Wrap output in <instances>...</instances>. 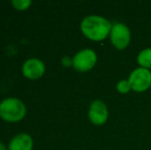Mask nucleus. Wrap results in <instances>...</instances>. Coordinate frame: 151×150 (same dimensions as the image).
Here are the masks:
<instances>
[{
    "instance_id": "obj_1",
    "label": "nucleus",
    "mask_w": 151,
    "mask_h": 150,
    "mask_svg": "<svg viewBox=\"0 0 151 150\" xmlns=\"http://www.w3.org/2000/svg\"><path fill=\"white\" fill-rule=\"evenodd\" d=\"M112 23L101 16L91 14L80 23V30L86 38L93 41H102L110 35Z\"/></svg>"
},
{
    "instance_id": "obj_2",
    "label": "nucleus",
    "mask_w": 151,
    "mask_h": 150,
    "mask_svg": "<svg viewBox=\"0 0 151 150\" xmlns=\"http://www.w3.org/2000/svg\"><path fill=\"white\" fill-rule=\"evenodd\" d=\"M26 111V106L20 99L7 98L0 103V117L5 121H20L25 117Z\"/></svg>"
},
{
    "instance_id": "obj_3",
    "label": "nucleus",
    "mask_w": 151,
    "mask_h": 150,
    "mask_svg": "<svg viewBox=\"0 0 151 150\" xmlns=\"http://www.w3.org/2000/svg\"><path fill=\"white\" fill-rule=\"evenodd\" d=\"M110 41L112 45L118 50H122L129 46L131 42V30L123 23H114L112 24V28L110 31Z\"/></svg>"
},
{
    "instance_id": "obj_4",
    "label": "nucleus",
    "mask_w": 151,
    "mask_h": 150,
    "mask_svg": "<svg viewBox=\"0 0 151 150\" xmlns=\"http://www.w3.org/2000/svg\"><path fill=\"white\" fill-rule=\"evenodd\" d=\"M129 82L131 83L132 90L134 92H146L151 86V71L149 69L138 67L131 72L129 76Z\"/></svg>"
},
{
    "instance_id": "obj_5",
    "label": "nucleus",
    "mask_w": 151,
    "mask_h": 150,
    "mask_svg": "<svg viewBox=\"0 0 151 150\" xmlns=\"http://www.w3.org/2000/svg\"><path fill=\"white\" fill-rule=\"evenodd\" d=\"M98 57L95 50L91 48L81 50L73 57V68L78 72H86L95 67Z\"/></svg>"
},
{
    "instance_id": "obj_6",
    "label": "nucleus",
    "mask_w": 151,
    "mask_h": 150,
    "mask_svg": "<svg viewBox=\"0 0 151 150\" xmlns=\"http://www.w3.org/2000/svg\"><path fill=\"white\" fill-rule=\"evenodd\" d=\"M109 117V111L105 102L102 100H95L91 102L88 109V118L95 126H103Z\"/></svg>"
},
{
    "instance_id": "obj_7",
    "label": "nucleus",
    "mask_w": 151,
    "mask_h": 150,
    "mask_svg": "<svg viewBox=\"0 0 151 150\" xmlns=\"http://www.w3.org/2000/svg\"><path fill=\"white\" fill-rule=\"evenodd\" d=\"M23 75L29 79H38L45 72V66L41 60L32 58L27 60L22 67Z\"/></svg>"
},
{
    "instance_id": "obj_8",
    "label": "nucleus",
    "mask_w": 151,
    "mask_h": 150,
    "mask_svg": "<svg viewBox=\"0 0 151 150\" xmlns=\"http://www.w3.org/2000/svg\"><path fill=\"white\" fill-rule=\"evenodd\" d=\"M33 148V139L30 135L22 133L10 140L8 150H32Z\"/></svg>"
},
{
    "instance_id": "obj_9",
    "label": "nucleus",
    "mask_w": 151,
    "mask_h": 150,
    "mask_svg": "<svg viewBox=\"0 0 151 150\" xmlns=\"http://www.w3.org/2000/svg\"><path fill=\"white\" fill-rule=\"evenodd\" d=\"M137 62L140 67L145 69H151V47L141 50L137 56Z\"/></svg>"
},
{
    "instance_id": "obj_10",
    "label": "nucleus",
    "mask_w": 151,
    "mask_h": 150,
    "mask_svg": "<svg viewBox=\"0 0 151 150\" xmlns=\"http://www.w3.org/2000/svg\"><path fill=\"white\" fill-rule=\"evenodd\" d=\"M116 90L120 94H129L132 90L131 83L129 82V79H121L116 84Z\"/></svg>"
},
{
    "instance_id": "obj_11",
    "label": "nucleus",
    "mask_w": 151,
    "mask_h": 150,
    "mask_svg": "<svg viewBox=\"0 0 151 150\" xmlns=\"http://www.w3.org/2000/svg\"><path fill=\"white\" fill-rule=\"evenodd\" d=\"M31 4V0H12V5L18 10H26Z\"/></svg>"
},
{
    "instance_id": "obj_12",
    "label": "nucleus",
    "mask_w": 151,
    "mask_h": 150,
    "mask_svg": "<svg viewBox=\"0 0 151 150\" xmlns=\"http://www.w3.org/2000/svg\"><path fill=\"white\" fill-rule=\"evenodd\" d=\"M62 64L64 67H71L73 66V59L70 57H63L62 58Z\"/></svg>"
},
{
    "instance_id": "obj_13",
    "label": "nucleus",
    "mask_w": 151,
    "mask_h": 150,
    "mask_svg": "<svg viewBox=\"0 0 151 150\" xmlns=\"http://www.w3.org/2000/svg\"><path fill=\"white\" fill-rule=\"evenodd\" d=\"M0 150H6V146L2 142H0Z\"/></svg>"
}]
</instances>
